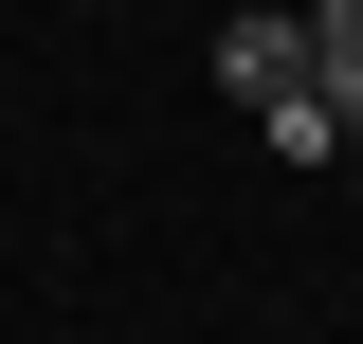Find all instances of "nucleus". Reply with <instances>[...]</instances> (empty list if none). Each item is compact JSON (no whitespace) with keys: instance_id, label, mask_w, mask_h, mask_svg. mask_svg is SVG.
Masks as SVG:
<instances>
[{"instance_id":"1","label":"nucleus","mask_w":363,"mask_h":344,"mask_svg":"<svg viewBox=\"0 0 363 344\" xmlns=\"http://www.w3.org/2000/svg\"><path fill=\"white\" fill-rule=\"evenodd\" d=\"M218 91H236V109H291V91H309V18H272V0L218 18Z\"/></svg>"},{"instance_id":"2","label":"nucleus","mask_w":363,"mask_h":344,"mask_svg":"<svg viewBox=\"0 0 363 344\" xmlns=\"http://www.w3.org/2000/svg\"><path fill=\"white\" fill-rule=\"evenodd\" d=\"M255 127H272V164H345L363 145V73H309L291 109H255Z\"/></svg>"},{"instance_id":"3","label":"nucleus","mask_w":363,"mask_h":344,"mask_svg":"<svg viewBox=\"0 0 363 344\" xmlns=\"http://www.w3.org/2000/svg\"><path fill=\"white\" fill-rule=\"evenodd\" d=\"M309 73H363V0H309Z\"/></svg>"}]
</instances>
